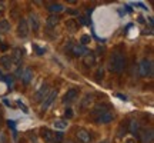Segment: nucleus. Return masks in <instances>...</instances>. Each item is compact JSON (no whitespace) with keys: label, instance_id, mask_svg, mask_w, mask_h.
<instances>
[{"label":"nucleus","instance_id":"nucleus-3","mask_svg":"<svg viewBox=\"0 0 154 143\" xmlns=\"http://www.w3.org/2000/svg\"><path fill=\"white\" fill-rule=\"evenodd\" d=\"M56 96H57V89H54V90H51V92H49V94L46 96L43 99V102H42V112H46V110L49 109L50 106H51V103L54 102Z\"/></svg>","mask_w":154,"mask_h":143},{"label":"nucleus","instance_id":"nucleus-5","mask_svg":"<svg viewBox=\"0 0 154 143\" xmlns=\"http://www.w3.org/2000/svg\"><path fill=\"white\" fill-rule=\"evenodd\" d=\"M47 94H49V84H42V87L34 93L33 100L34 102H43V99L47 96Z\"/></svg>","mask_w":154,"mask_h":143},{"label":"nucleus","instance_id":"nucleus-9","mask_svg":"<svg viewBox=\"0 0 154 143\" xmlns=\"http://www.w3.org/2000/svg\"><path fill=\"white\" fill-rule=\"evenodd\" d=\"M70 52L73 53V56H77V57H80V56H84L88 53V49L86 46H82V44H72V47H70Z\"/></svg>","mask_w":154,"mask_h":143},{"label":"nucleus","instance_id":"nucleus-12","mask_svg":"<svg viewBox=\"0 0 154 143\" xmlns=\"http://www.w3.org/2000/svg\"><path fill=\"white\" fill-rule=\"evenodd\" d=\"M22 82L24 84H30L32 80H33V69L32 67H26L24 70H23V75H22Z\"/></svg>","mask_w":154,"mask_h":143},{"label":"nucleus","instance_id":"nucleus-4","mask_svg":"<svg viewBox=\"0 0 154 143\" xmlns=\"http://www.w3.org/2000/svg\"><path fill=\"white\" fill-rule=\"evenodd\" d=\"M138 138L141 143H153L154 140V132L151 129H140L138 132Z\"/></svg>","mask_w":154,"mask_h":143},{"label":"nucleus","instance_id":"nucleus-18","mask_svg":"<svg viewBox=\"0 0 154 143\" xmlns=\"http://www.w3.org/2000/svg\"><path fill=\"white\" fill-rule=\"evenodd\" d=\"M29 22H30L29 27L33 29V32H37L38 27H40V20H38L37 14H30V17H29Z\"/></svg>","mask_w":154,"mask_h":143},{"label":"nucleus","instance_id":"nucleus-15","mask_svg":"<svg viewBox=\"0 0 154 143\" xmlns=\"http://www.w3.org/2000/svg\"><path fill=\"white\" fill-rule=\"evenodd\" d=\"M0 65L3 66L5 70H10L11 67H13V62H11V57L9 55H5L0 57Z\"/></svg>","mask_w":154,"mask_h":143},{"label":"nucleus","instance_id":"nucleus-36","mask_svg":"<svg viewBox=\"0 0 154 143\" xmlns=\"http://www.w3.org/2000/svg\"><path fill=\"white\" fill-rule=\"evenodd\" d=\"M117 96H119L120 99H123V100H126V99H127V97H126V96H124V94H120V93H119V94H117Z\"/></svg>","mask_w":154,"mask_h":143},{"label":"nucleus","instance_id":"nucleus-2","mask_svg":"<svg viewBox=\"0 0 154 143\" xmlns=\"http://www.w3.org/2000/svg\"><path fill=\"white\" fill-rule=\"evenodd\" d=\"M138 75L141 77H150L153 75V62L149 59H143L138 63Z\"/></svg>","mask_w":154,"mask_h":143},{"label":"nucleus","instance_id":"nucleus-16","mask_svg":"<svg viewBox=\"0 0 154 143\" xmlns=\"http://www.w3.org/2000/svg\"><path fill=\"white\" fill-rule=\"evenodd\" d=\"M60 22V17L57 16V14H51V16L47 17V20H46V26L47 29H54L57 24Z\"/></svg>","mask_w":154,"mask_h":143},{"label":"nucleus","instance_id":"nucleus-22","mask_svg":"<svg viewBox=\"0 0 154 143\" xmlns=\"http://www.w3.org/2000/svg\"><path fill=\"white\" fill-rule=\"evenodd\" d=\"M93 99H94L93 94H86V96H84V99L82 100V107H83V109L90 107V105L93 103Z\"/></svg>","mask_w":154,"mask_h":143},{"label":"nucleus","instance_id":"nucleus-35","mask_svg":"<svg viewBox=\"0 0 154 143\" xmlns=\"http://www.w3.org/2000/svg\"><path fill=\"white\" fill-rule=\"evenodd\" d=\"M67 13H70V14H77V11L76 10H72V9H70V10H67Z\"/></svg>","mask_w":154,"mask_h":143},{"label":"nucleus","instance_id":"nucleus-21","mask_svg":"<svg viewBox=\"0 0 154 143\" xmlns=\"http://www.w3.org/2000/svg\"><path fill=\"white\" fill-rule=\"evenodd\" d=\"M9 32H10V22H9V20H6V19L0 20V33L7 34Z\"/></svg>","mask_w":154,"mask_h":143},{"label":"nucleus","instance_id":"nucleus-34","mask_svg":"<svg viewBox=\"0 0 154 143\" xmlns=\"http://www.w3.org/2000/svg\"><path fill=\"white\" fill-rule=\"evenodd\" d=\"M126 143H137V142H136V139H127Z\"/></svg>","mask_w":154,"mask_h":143},{"label":"nucleus","instance_id":"nucleus-1","mask_svg":"<svg viewBox=\"0 0 154 143\" xmlns=\"http://www.w3.org/2000/svg\"><path fill=\"white\" fill-rule=\"evenodd\" d=\"M126 66V59L124 56L121 55L120 52H114L111 55V62H110V67L111 70H114L116 73H121L123 69Z\"/></svg>","mask_w":154,"mask_h":143},{"label":"nucleus","instance_id":"nucleus-25","mask_svg":"<svg viewBox=\"0 0 154 143\" xmlns=\"http://www.w3.org/2000/svg\"><path fill=\"white\" fill-rule=\"evenodd\" d=\"M54 143H63V132H57L54 133V139H53Z\"/></svg>","mask_w":154,"mask_h":143},{"label":"nucleus","instance_id":"nucleus-10","mask_svg":"<svg viewBox=\"0 0 154 143\" xmlns=\"http://www.w3.org/2000/svg\"><path fill=\"white\" fill-rule=\"evenodd\" d=\"M40 136L43 138L44 142L53 143V139H54V132H53V130H50L49 127H42V129H40Z\"/></svg>","mask_w":154,"mask_h":143},{"label":"nucleus","instance_id":"nucleus-17","mask_svg":"<svg viewBox=\"0 0 154 143\" xmlns=\"http://www.w3.org/2000/svg\"><path fill=\"white\" fill-rule=\"evenodd\" d=\"M109 105H106V103H103V105H96L93 107V115L96 116V117H99L100 115H103V113H106V112H109Z\"/></svg>","mask_w":154,"mask_h":143},{"label":"nucleus","instance_id":"nucleus-14","mask_svg":"<svg viewBox=\"0 0 154 143\" xmlns=\"http://www.w3.org/2000/svg\"><path fill=\"white\" fill-rule=\"evenodd\" d=\"M11 62L17 65V66H20V62H22V57H23V49L20 47H16V49L13 50V53H11Z\"/></svg>","mask_w":154,"mask_h":143},{"label":"nucleus","instance_id":"nucleus-19","mask_svg":"<svg viewBox=\"0 0 154 143\" xmlns=\"http://www.w3.org/2000/svg\"><path fill=\"white\" fill-rule=\"evenodd\" d=\"M96 65V57H94V53L88 52L87 55H84V66L86 67H93Z\"/></svg>","mask_w":154,"mask_h":143},{"label":"nucleus","instance_id":"nucleus-31","mask_svg":"<svg viewBox=\"0 0 154 143\" xmlns=\"http://www.w3.org/2000/svg\"><path fill=\"white\" fill-rule=\"evenodd\" d=\"M79 20H80V23H82V24H86V26H88V24H90V22H88L86 17H83V16L79 17Z\"/></svg>","mask_w":154,"mask_h":143},{"label":"nucleus","instance_id":"nucleus-32","mask_svg":"<svg viewBox=\"0 0 154 143\" xmlns=\"http://www.w3.org/2000/svg\"><path fill=\"white\" fill-rule=\"evenodd\" d=\"M17 106H19V107H20V109H22L23 112H24V113H27V107H26V106L23 105V103L20 102V100H17Z\"/></svg>","mask_w":154,"mask_h":143},{"label":"nucleus","instance_id":"nucleus-11","mask_svg":"<svg viewBox=\"0 0 154 143\" xmlns=\"http://www.w3.org/2000/svg\"><path fill=\"white\" fill-rule=\"evenodd\" d=\"M113 119H114V113L109 110V112H106V113H103V115H100L96 122H97L99 125H107V123H110Z\"/></svg>","mask_w":154,"mask_h":143},{"label":"nucleus","instance_id":"nucleus-37","mask_svg":"<svg viewBox=\"0 0 154 143\" xmlns=\"http://www.w3.org/2000/svg\"><path fill=\"white\" fill-rule=\"evenodd\" d=\"M101 143H109V142H107V140H104V142H101Z\"/></svg>","mask_w":154,"mask_h":143},{"label":"nucleus","instance_id":"nucleus-8","mask_svg":"<svg viewBox=\"0 0 154 143\" xmlns=\"http://www.w3.org/2000/svg\"><path fill=\"white\" fill-rule=\"evenodd\" d=\"M29 32H30V27H29L27 20L22 19L19 22V26H17V33H19V36H22V37H27Z\"/></svg>","mask_w":154,"mask_h":143},{"label":"nucleus","instance_id":"nucleus-13","mask_svg":"<svg viewBox=\"0 0 154 143\" xmlns=\"http://www.w3.org/2000/svg\"><path fill=\"white\" fill-rule=\"evenodd\" d=\"M126 127H127V130L130 133H133V135H138V132H140V123H138L137 119H130L128 125Z\"/></svg>","mask_w":154,"mask_h":143},{"label":"nucleus","instance_id":"nucleus-6","mask_svg":"<svg viewBox=\"0 0 154 143\" xmlns=\"http://www.w3.org/2000/svg\"><path fill=\"white\" fill-rule=\"evenodd\" d=\"M77 96H79V90H77V89L67 90L66 94H64V97H63V103H64V105H70V103H73V102L77 99Z\"/></svg>","mask_w":154,"mask_h":143},{"label":"nucleus","instance_id":"nucleus-26","mask_svg":"<svg viewBox=\"0 0 154 143\" xmlns=\"http://www.w3.org/2000/svg\"><path fill=\"white\" fill-rule=\"evenodd\" d=\"M90 40H91V37H90L88 34H83L82 39H80V44H82V46H84V44H87Z\"/></svg>","mask_w":154,"mask_h":143},{"label":"nucleus","instance_id":"nucleus-28","mask_svg":"<svg viewBox=\"0 0 154 143\" xmlns=\"http://www.w3.org/2000/svg\"><path fill=\"white\" fill-rule=\"evenodd\" d=\"M33 49H36V53H37V55H44V53H46V49H43V47L37 46L36 43L33 44Z\"/></svg>","mask_w":154,"mask_h":143},{"label":"nucleus","instance_id":"nucleus-7","mask_svg":"<svg viewBox=\"0 0 154 143\" xmlns=\"http://www.w3.org/2000/svg\"><path fill=\"white\" fill-rule=\"evenodd\" d=\"M76 136L79 139V142L82 143H91V135L86 130V129H77Z\"/></svg>","mask_w":154,"mask_h":143},{"label":"nucleus","instance_id":"nucleus-27","mask_svg":"<svg viewBox=\"0 0 154 143\" xmlns=\"http://www.w3.org/2000/svg\"><path fill=\"white\" fill-rule=\"evenodd\" d=\"M103 77H104V70H103V69L100 67L99 70H97V75H96V80H97V82H100V80H101Z\"/></svg>","mask_w":154,"mask_h":143},{"label":"nucleus","instance_id":"nucleus-24","mask_svg":"<svg viewBox=\"0 0 154 143\" xmlns=\"http://www.w3.org/2000/svg\"><path fill=\"white\" fill-rule=\"evenodd\" d=\"M49 10L51 11V13H57V11L63 10V6H61V5H50L49 6Z\"/></svg>","mask_w":154,"mask_h":143},{"label":"nucleus","instance_id":"nucleus-33","mask_svg":"<svg viewBox=\"0 0 154 143\" xmlns=\"http://www.w3.org/2000/svg\"><path fill=\"white\" fill-rule=\"evenodd\" d=\"M3 11H5V5H3V3H0V16L3 14Z\"/></svg>","mask_w":154,"mask_h":143},{"label":"nucleus","instance_id":"nucleus-20","mask_svg":"<svg viewBox=\"0 0 154 143\" xmlns=\"http://www.w3.org/2000/svg\"><path fill=\"white\" fill-rule=\"evenodd\" d=\"M66 27L70 33H74V32L79 30V23H77L76 20H73V19H69L66 22Z\"/></svg>","mask_w":154,"mask_h":143},{"label":"nucleus","instance_id":"nucleus-30","mask_svg":"<svg viewBox=\"0 0 154 143\" xmlns=\"http://www.w3.org/2000/svg\"><path fill=\"white\" fill-rule=\"evenodd\" d=\"M72 116H73V110L70 109V107H69V109H66V112H64V117H66V119H70Z\"/></svg>","mask_w":154,"mask_h":143},{"label":"nucleus","instance_id":"nucleus-23","mask_svg":"<svg viewBox=\"0 0 154 143\" xmlns=\"http://www.w3.org/2000/svg\"><path fill=\"white\" fill-rule=\"evenodd\" d=\"M54 127L59 129V130H63L67 127V120H59V122H54Z\"/></svg>","mask_w":154,"mask_h":143},{"label":"nucleus","instance_id":"nucleus-29","mask_svg":"<svg viewBox=\"0 0 154 143\" xmlns=\"http://www.w3.org/2000/svg\"><path fill=\"white\" fill-rule=\"evenodd\" d=\"M23 69L22 66H17V69H16V72H14V77H22V75H23Z\"/></svg>","mask_w":154,"mask_h":143}]
</instances>
